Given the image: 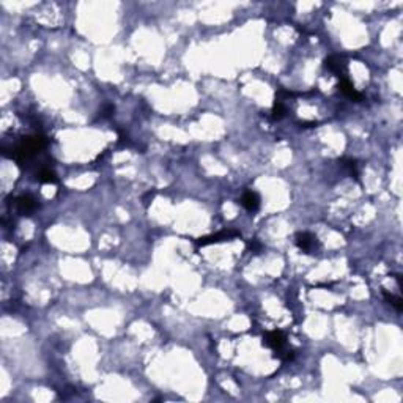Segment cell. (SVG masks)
Returning a JSON list of instances; mask_svg holds the SVG:
<instances>
[{"instance_id":"1","label":"cell","mask_w":403,"mask_h":403,"mask_svg":"<svg viewBox=\"0 0 403 403\" xmlns=\"http://www.w3.org/2000/svg\"><path fill=\"white\" fill-rule=\"evenodd\" d=\"M47 145V139L41 134H35V136L24 137L21 140V144L18 147L13 148L11 159H15L18 164H22V162L29 161L32 156H35L38 151L44 150Z\"/></svg>"},{"instance_id":"2","label":"cell","mask_w":403,"mask_h":403,"mask_svg":"<svg viewBox=\"0 0 403 403\" xmlns=\"http://www.w3.org/2000/svg\"><path fill=\"white\" fill-rule=\"evenodd\" d=\"M295 243H296V246H298L302 252H306V254L315 252L318 249V246H320V243H318V238L315 235H312V233H309V232L296 233Z\"/></svg>"},{"instance_id":"3","label":"cell","mask_w":403,"mask_h":403,"mask_svg":"<svg viewBox=\"0 0 403 403\" xmlns=\"http://www.w3.org/2000/svg\"><path fill=\"white\" fill-rule=\"evenodd\" d=\"M239 236V232L236 230H224V232H219L216 235H210V236H203V238H199L195 241L197 246H208V244H216V243H222V241H230L233 238H238Z\"/></svg>"},{"instance_id":"4","label":"cell","mask_w":403,"mask_h":403,"mask_svg":"<svg viewBox=\"0 0 403 403\" xmlns=\"http://www.w3.org/2000/svg\"><path fill=\"white\" fill-rule=\"evenodd\" d=\"M263 343L276 353H280L285 345V334L282 331H271L263 337Z\"/></svg>"},{"instance_id":"5","label":"cell","mask_w":403,"mask_h":403,"mask_svg":"<svg viewBox=\"0 0 403 403\" xmlns=\"http://www.w3.org/2000/svg\"><path fill=\"white\" fill-rule=\"evenodd\" d=\"M324 66H326L331 73H334L339 77H345V71H346V60L342 57V55H331L326 60H324Z\"/></svg>"},{"instance_id":"6","label":"cell","mask_w":403,"mask_h":403,"mask_svg":"<svg viewBox=\"0 0 403 403\" xmlns=\"http://www.w3.org/2000/svg\"><path fill=\"white\" fill-rule=\"evenodd\" d=\"M15 205H16V208H18L19 213H22V214L33 213V211L37 210V207H38L37 200H35L32 195H21V197H18Z\"/></svg>"},{"instance_id":"7","label":"cell","mask_w":403,"mask_h":403,"mask_svg":"<svg viewBox=\"0 0 403 403\" xmlns=\"http://www.w3.org/2000/svg\"><path fill=\"white\" fill-rule=\"evenodd\" d=\"M241 205L249 213H255L260 208V195L254 191H246L241 197Z\"/></svg>"},{"instance_id":"8","label":"cell","mask_w":403,"mask_h":403,"mask_svg":"<svg viewBox=\"0 0 403 403\" xmlns=\"http://www.w3.org/2000/svg\"><path fill=\"white\" fill-rule=\"evenodd\" d=\"M339 88H340V91H342L345 96L351 98V100H355V101L362 100V95H361L359 91H356V88L353 87V84L348 79H346V77H342L340 84H339Z\"/></svg>"},{"instance_id":"9","label":"cell","mask_w":403,"mask_h":403,"mask_svg":"<svg viewBox=\"0 0 403 403\" xmlns=\"http://www.w3.org/2000/svg\"><path fill=\"white\" fill-rule=\"evenodd\" d=\"M37 180L40 181V183H57L59 180H57V175H55L51 169H43V170H40L38 172V175H37Z\"/></svg>"},{"instance_id":"10","label":"cell","mask_w":403,"mask_h":403,"mask_svg":"<svg viewBox=\"0 0 403 403\" xmlns=\"http://www.w3.org/2000/svg\"><path fill=\"white\" fill-rule=\"evenodd\" d=\"M383 296H384V299H386L389 304H391V306H394L395 309L399 310V312H402V309H403V301H402L400 296H395V295H392V293H387L384 288H383Z\"/></svg>"},{"instance_id":"11","label":"cell","mask_w":403,"mask_h":403,"mask_svg":"<svg viewBox=\"0 0 403 403\" xmlns=\"http://www.w3.org/2000/svg\"><path fill=\"white\" fill-rule=\"evenodd\" d=\"M285 106H284V101H276L274 103V107H273V118L274 120H280V118H284L285 117Z\"/></svg>"},{"instance_id":"12","label":"cell","mask_w":403,"mask_h":403,"mask_svg":"<svg viewBox=\"0 0 403 403\" xmlns=\"http://www.w3.org/2000/svg\"><path fill=\"white\" fill-rule=\"evenodd\" d=\"M343 167L345 169H348V172L351 176H355V178H358V162L355 159H343Z\"/></svg>"},{"instance_id":"13","label":"cell","mask_w":403,"mask_h":403,"mask_svg":"<svg viewBox=\"0 0 403 403\" xmlns=\"http://www.w3.org/2000/svg\"><path fill=\"white\" fill-rule=\"evenodd\" d=\"M115 112V107L112 104H106L104 107L101 109V117H110L112 114Z\"/></svg>"},{"instance_id":"14","label":"cell","mask_w":403,"mask_h":403,"mask_svg":"<svg viewBox=\"0 0 403 403\" xmlns=\"http://www.w3.org/2000/svg\"><path fill=\"white\" fill-rule=\"evenodd\" d=\"M249 249L251 251H260L261 249V246H260V243L258 241H252V243H249Z\"/></svg>"},{"instance_id":"15","label":"cell","mask_w":403,"mask_h":403,"mask_svg":"<svg viewBox=\"0 0 403 403\" xmlns=\"http://www.w3.org/2000/svg\"><path fill=\"white\" fill-rule=\"evenodd\" d=\"M153 197H154V192H151V191H150V192H148V194L144 197V202H145V205L150 203V202L153 200Z\"/></svg>"}]
</instances>
